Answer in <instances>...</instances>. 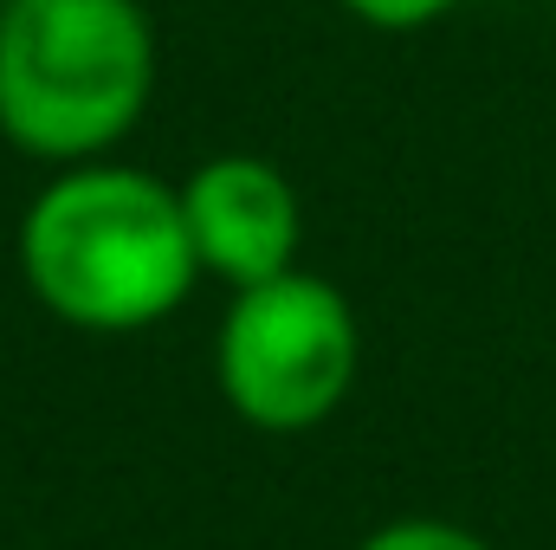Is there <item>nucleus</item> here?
Here are the masks:
<instances>
[{
    "label": "nucleus",
    "mask_w": 556,
    "mask_h": 550,
    "mask_svg": "<svg viewBox=\"0 0 556 550\" xmlns=\"http://www.w3.org/2000/svg\"><path fill=\"white\" fill-rule=\"evenodd\" d=\"M175 195H181V221H188L201 278L247 291V285H266L298 266L304 201L278 162L253 155V149H220V155L194 162L175 182Z\"/></svg>",
    "instance_id": "4"
},
{
    "label": "nucleus",
    "mask_w": 556,
    "mask_h": 550,
    "mask_svg": "<svg viewBox=\"0 0 556 550\" xmlns=\"http://www.w3.org/2000/svg\"><path fill=\"white\" fill-rule=\"evenodd\" d=\"M13 260L33 304L85 337L155 330L201 285L175 182L111 155L52 168L20 214Z\"/></svg>",
    "instance_id": "1"
},
{
    "label": "nucleus",
    "mask_w": 556,
    "mask_h": 550,
    "mask_svg": "<svg viewBox=\"0 0 556 550\" xmlns=\"http://www.w3.org/2000/svg\"><path fill=\"white\" fill-rule=\"evenodd\" d=\"M363 376V324L343 285L291 273L233 291L214 330V383L253 434H311Z\"/></svg>",
    "instance_id": "3"
},
{
    "label": "nucleus",
    "mask_w": 556,
    "mask_h": 550,
    "mask_svg": "<svg viewBox=\"0 0 556 550\" xmlns=\"http://www.w3.org/2000/svg\"><path fill=\"white\" fill-rule=\"evenodd\" d=\"M356 550H498V545H492V538H479V532H472V525H459V518L408 512V518L376 525Z\"/></svg>",
    "instance_id": "5"
},
{
    "label": "nucleus",
    "mask_w": 556,
    "mask_h": 550,
    "mask_svg": "<svg viewBox=\"0 0 556 550\" xmlns=\"http://www.w3.org/2000/svg\"><path fill=\"white\" fill-rule=\"evenodd\" d=\"M155 65L142 0H0V137L46 168L98 162L149 117Z\"/></svg>",
    "instance_id": "2"
},
{
    "label": "nucleus",
    "mask_w": 556,
    "mask_h": 550,
    "mask_svg": "<svg viewBox=\"0 0 556 550\" xmlns=\"http://www.w3.org/2000/svg\"><path fill=\"white\" fill-rule=\"evenodd\" d=\"M350 20H363V26H376V33H420V26H433V20H446L459 0H337Z\"/></svg>",
    "instance_id": "6"
}]
</instances>
